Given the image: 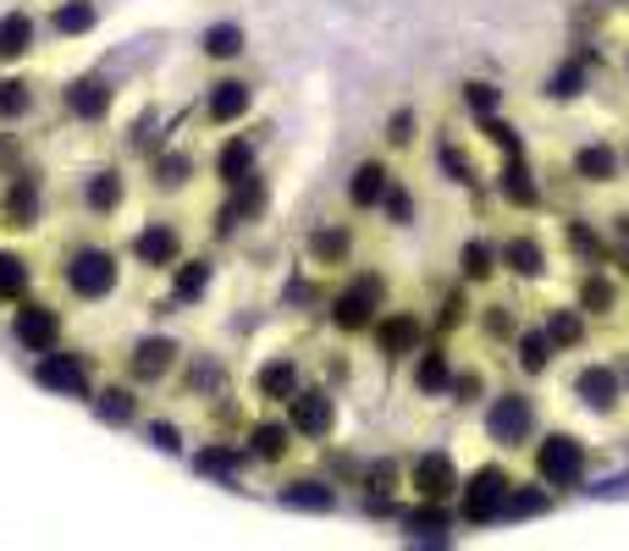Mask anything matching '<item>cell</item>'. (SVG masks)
Segmentation results:
<instances>
[{"instance_id": "cell-22", "label": "cell", "mask_w": 629, "mask_h": 551, "mask_svg": "<svg viewBox=\"0 0 629 551\" xmlns=\"http://www.w3.org/2000/svg\"><path fill=\"white\" fill-rule=\"evenodd\" d=\"M249 160H254V155H249V144H243V138H232V144L221 149V160H216V171H221L227 182H243V176H249Z\"/></svg>"}, {"instance_id": "cell-34", "label": "cell", "mask_w": 629, "mask_h": 551, "mask_svg": "<svg viewBox=\"0 0 629 551\" xmlns=\"http://www.w3.org/2000/svg\"><path fill=\"white\" fill-rule=\"evenodd\" d=\"M547 95H553V100H569V95H580V66H558V72L547 77Z\"/></svg>"}, {"instance_id": "cell-27", "label": "cell", "mask_w": 629, "mask_h": 551, "mask_svg": "<svg viewBox=\"0 0 629 551\" xmlns=\"http://www.w3.org/2000/svg\"><path fill=\"white\" fill-rule=\"evenodd\" d=\"M508 265H513L519 276H535V270H542V248H535L530 237H513V243H508Z\"/></svg>"}, {"instance_id": "cell-4", "label": "cell", "mask_w": 629, "mask_h": 551, "mask_svg": "<svg viewBox=\"0 0 629 551\" xmlns=\"http://www.w3.org/2000/svg\"><path fill=\"white\" fill-rule=\"evenodd\" d=\"M376 304H382V282L376 276H359V282L348 287V293H337V304H331V320L342 326V331H359L371 315H376Z\"/></svg>"}, {"instance_id": "cell-23", "label": "cell", "mask_w": 629, "mask_h": 551, "mask_svg": "<svg viewBox=\"0 0 629 551\" xmlns=\"http://www.w3.org/2000/svg\"><path fill=\"white\" fill-rule=\"evenodd\" d=\"M574 171L585 176V182H607L613 176V149H580V160H574Z\"/></svg>"}, {"instance_id": "cell-31", "label": "cell", "mask_w": 629, "mask_h": 551, "mask_svg": "<svg viewBox=\"0 0 629 551\" xmlns=\"http://www.w3.org/2000/svg\"><path fill=\"white\" fill-rule=\"evenodd\" d=\"M254 452H259V457H282V452H288V430L259 425V430H254Z\"/></svg>"}, {"instance_id": "cell-41", "label": "cell", "mask_w": 629, "mask_h": 551, "mask_svg": "<svg viewBox=\"0 0 629 551\" xmlns=\"http://www.w3.org/2000/svg\"><path fill=\"white\" fill-rule=\"evenodd\" d=\"M183 171H189V160H183V155H171V160H160V166H155V182L177 188V182H183Z\"/></svg>"}, {"instance_id": "cell-14", "label": "cell", "mask_w": 629, "mask_h": 551, "mask_svg": "<svg viewBox=\"0 0 629 551\" xmlns=\"http://www.w3.org/2000/svg\"><path fill=\"white\" fill-rule=\"evenodd\" d=\"M66 106H72L77 117H106L111 88H106L100 77H83V83H72V88H66Z\"/></svg>"}, {"instance_id": "cell-39", "label": "cell", "mask_w": 629, "mask_h": 551, "mask_svg": "<svg viewBox=\"0 0 629 551\" xmlns=\"http://www.w3.org/2000/svg\"><path fill=\"white\" fill-rule=\"evenodd\" d=\"M128 414H133V397H128V392H117V387L100 392V419H117V425H122Z\"/></svg>"}, {"instance_id": "cell-48", "label": "cell", "mask_w": 629, "mask_h": 551, "mask_svg": "<svg viewBox=\"0 0 629 551\" xmlns=\"http://www.w3.org/2000/svg\"><path fill=\"white\" fill-rule=\"evenodd\" d=\"M409 127H414V117L403 111V117H392V144H409Z\"/></svg>"}, {"instance_id": "cell-36", "label": "cell", "mask_w": 629, "mask_h": 551, "mask_svg": "<svg viewBox=\"0 0 629 551\" xmlns=\"http://www.w3.org/2000/svg\"><path fill=\"white\" fill-rule=\"evenodd\" d=\"M88 23H95V7H61V12H56V28H61V34H83Z\"/></svg>"}, {"instance_id": "cell-19", "label": "cell", "mask_w": 629, "mask_h": 551, "mask_svg": "<svg viewBox=\"0 0 629 551\" xmlns=\"http://www.w3.org/2000/svg\"><path fill=\"white\" fill-rule=\"evenodd\" d=\"M282 502H288V507H310V513H326L337 497H331L326 486H315V480H299V486H288V491H282Z\"/></svg>"}, {"instance_id": "cell-35", "label": "cell", "mask_w": 629, "mask_h": 551, "mask_svg": "<svg viewBox=\"0 0 629 551\" xmlns=\"http://www.w3.org/2000/svg\"><path fill=\"white\" fill-rule=\"evenodd\" d=\"M547 342H564V347H569V342H580V320H574L569 309H558V315L547 320Z\"/></svg>"}, {"instance_id": "cell-45", "label": "cell", "mask_w": 629, "mask_h": 551, "mask_svg": "<svg viewBox=\"0 0 629 551\" xmlns=\"http://www.w3.org/2000/svg\"><path fill=\"white\" fill-rule=\"evenodd\" d=\"M486 133H492V144H503V149H519L513 127H503V122H486Z\"/></svg>"}, {"instance_id": "cell-44", "label": "cell", "mask_w": 629, "mask_h": 551, "mask_svg": "<svg viewBox=\"0 0 629 551\" xmlns=\"http://www.w3.org/2000/svg\"><path fill=\"white\" fill-rule=\"evenodd\" d=\"M464 100H470L475 111H492V106H497V88H492V83H470V88H464Z\"/></svg>"}, {"instance_id": "cell-49", "label": "cell", "mask_w": 629, "mask_h": 551, "mask_svg": "<svg viewBox=\"0 0 629 551\" xmlns=\"http://www.w3.org/2000/svg\"><path fill=\"white\" fill-rule=\"evenodd\" d=\"M387 210H392V221H409V194H387Z\"/></svg>"}, {"instance_id": "cell-29", "label": "cell", "mask_w": 629, "mask_h": 551, "mask_svg": "<svg viewBox=\"0 0 629 551\" xmlns=\"http://www.w3.org/2000/svg\"><path fill=\"white\" fill-rule=\"evenodd\" d=\"M28 106H34L28 83H0V117H23Z\"/></svg>"}, {"instance_id": "cell-30", "label": "cell", "mask_w": 629, "mask_h": 551, "mask_svg": "<svg viewBox=\"0 0 629 551\" xmlns=\"http://www.w3.org/2000/svg\"><path fill=\"white\" fill-rule=\"evenodd\" d=\"M310 248H315V259H320V265H337V259L348 254V237L326 226V232H315V243H310Z\"/></svg>"}, {"instance_id": "cell-21", "label": "cell", "mask_w": 629, "mask_h": 551, "mask_svg": "<svg viewBox=\"0 0 629 551\" xmlns=\"http://www.w3.org/2000/svg\"><path fill=\"white\" fill-rule=\"evenodd\" d=\"M28 39H34V23H28L23 12L0 23V56H7V61H12V56H23V50H28Z\"/></svg>"}, {"instance_id": "cell-7", "label": "cell", "mask_w": 629, "mask_h": 551, "mask_svg": "<svg viewBox=\"0 0 629 551\" xmlns=\"http://www.w3.org/2000/svg\"><path fill=\"white\" fill-rule=\"evenodd\" d=\"M293 430L310 436V441H320V436L331 430V397H320V392H299V397H293Z\"/></svg>"}, {"instance_id": "cell-47", "label": "cell", "mask_w": 629, "mask_h": 551, "mask_svg": "<svg viewBox=\"0 0 629 551\" xmlns=\"http://www.w3.org/2000/svg\"><path fill=\"white\" fill-rule=\"evenodd\" d=\"M414 524V535H436L441 529V513H420V518H409Z\"/></svg>"}, {"instance_id": "cell-15", "label": "cell", "mask_w": 629, "mask_h": 551, "mask_svg": "<svg viewBox=\"0 0 629 551\" xmlns=\"http://www.w3.org/2000/svg\"><path fill=\"white\" fill-rule=\"evenodd\" d=\"M376 342H382V353H414V342H420V320H414V315H392V320L376 326Z\"/></svg>"}, {"instance_id": "cell-26", "label": "cell", "mask_w": 629, "mask_h": 551, "mask_svg": "<svg viewBox=\"0 0 629 551\" xmlns=\"http://www.w3.org/2000/svg\"><path fill=\"white\" fill-rule=\"evenodd\" d=\"M23 282H28V265L17 254H0V298H17Z\"/></svg>"}, {"instance_id": "cell-38", "label": "cell", "mask_w": 629, "mask_h": 551, "mask_svg": "<svg viewBox=\"0 0 629 551\" xmlns=\"http://www.w3.org/2000/svg\"><path fill=\"white\" fill-rule=\"evenodd\" d=\"M519 364H524V370H547V336H524L519 342Z\"/></svg>"}, {"instance_id": "cell-32", "label": "cell", "mask_w": 629, "mask_h": 551, "mask_svg": "<svg viewBox=\"0 0 629 551\" xmlns=\"http://www.w3.org/2000/svg\"><path fill=\"white\" fill-rule=\"evenodd\" d=\"M34 210H39L34 182H17V188H12V221H17V226H28V221H34Z\"/></svg>"}, {"instance_id": "cell-3", "label": "cell", "mask_w": 629, "mask_h": 551, "mask_svg": "<svg viewBox=\"0 0 629 551\" xmlns=\"http://www.w3.org/2000/svg\"><path fill=\"white\" fill-rule=\"evenodd\" d=\"M508 497H513V486H508L497 469H481V475L470 480V491H464V518H470V524H492V518L508 513Z\"/></svg>"}, {"instance_id": "cell-50", "label": "cell", "mask_w": 629, "mask_h": 551, "mask_svg": "<svg viewBox=\"0 0 629 551\" xmlns=\"http://www.w3.org/2000/svg\"><path fill=\"white\" fill-rule=\"evenodd\" d=\"M155 441H160V446L171 452V446H177V430H171V425H155Z\"/></svg>"}, {"instance_id": "cell-33", "label": "cell", "mask_w": 629, "mask_h": 551, "mask_svg": "<svg viewBox=\"0 0 629 551\" xmlns=\"http://www.w3.org/2000/svg\"><path fill=\"white\" fill-rule=\"evenodd\" d=\"M459 265H464V276H470V282H481V276L492 270V248H486V243H470V248L459 254Z\"/></svg>"}, {"instance_id": "cell-17", "label": "cell", "mask_w": 629, "mask_h": 551, "mask_svg": "<svg viewBox=\"0 0 629 551\" xmlns=\"http://www.w3.org/2000/svg\"><path fill=\"white\" fill-rule=\"evenodd\" d=\"M171 254H177V237H171L166 226H149V232L138 237V259H144V265H171Z\"/></svg>"}, {"instance_id": "cell-6", "label": "cell", "mask_w": 629, "mask_h": 551, "mask_svg": "<svg viewBox=\"0 0 629 551\" xmlns=\"http://www.w3.org/2000/svg\"><path fill=\"white\" fill-rule=\"evenodd\" d=\"M56 336H61V320H56V309H45V304H28V309L17 315V342H23V347H34V353H50V347H56Z\"/></svg>"}, {"instance_id": "cell-16", "label": "cell", "mask_w": 629, "mask_h": 551, "mask_svg": "<svg viewBox=\"0 0 629 551\" xmlns=\"http://www.w3.org/2000/svg\"><path fill=\"white\" fill-rule=\"evenodd\" d=\"M117 205H122V176H117V171H100L95 182H88V210L111 216Z\"/></svg>"}, {"instance_id": "cell-13", "label": "cell", "mask_w": 629, "mask_h": 551, "mask_svg": "<svg viewBox=\"0 0 629 551\" xmlns=\"http://www.w3.org/2000/svg\"><path fill=\"white\" fill-rule=\"evenodd\" d=\"M243 111H249V83H238V77L216 83V95H210V122H238Z\"/></svg>"}, {"instance_id": "cell-5", "label": "cell", "mask_w": 629, "mask_h": 551, "mask_svg": "<svg viewBox=\"0 0 629 551\" xmlns=\"http://www.w3.org/2000/svg\"><path fill=\"white\" fill-rule=\"evenodd\" d=\"M34 376H39V387H50V392H61V397H88L83 364H77V358H66V353H45Z\"/></svg>"}, {"instance_id": "cell-2", "label": "cell", "mask_w": 629, "mask_h": 551, "mask_svg": "<svg viewBox=\"0 0 629 551\" xmlns=\"http://www.w3.org/2000/svg\"><path fill=\"white\" fill-rule=\"evenodd\" d=\"M535 469H542L547 486H580L585 475V446L574 436H553L542 452H535Z\"/></svg>"}, {"instance_id": "cell-37", "label": "cell", "mask_w": 629, "mask_h": 551, "mask_svg": "<svg viewBox=\"0 0 629 551\" xmlns=\"http://www.w3.org/2000/svg\"><path fill=\"white\" fill-rule=\"evenodd\" d=\"M580 304H585L591 315H602V309H613V287H607V282H596V276H591V282L580 287Z\"/></svg>"}, {"instance_id": "cell-28", "label": "cell", "mask_w": 629, "mask_h": 551, "mask_svg": "<svg viewBox=\"0 0 629 551\" xmlns=\"http://www.w3.org/2000/svg\"><path fill=\"white\" fill-rule=\"evenodd\" d=\"M238 50H243V34H238L232 23H227V28H210V34H205V56H221V61H227V56H238Z\"/></svg>"}, {"instance_id": "cell-25", "label": "cell", "mask_w": 629, "mask_h": 551, "mask_svg": "<svg viewBox=\"0 0 629 551\" xmlns=\"http://www.w3.org/2000/svg\"><path fill=\"white\" fill-rule=\"evenodd\" d=\"M414 387H420V392H441V387H447V358H441V353H425V358H420Z\"/></svg>"}, {"instance_id": "cell-9", "label": "cell", "mask_w": 629, "mask_h": 551, "mask_svg": "<svg viewBox=\"0 0 629 551\" xmlns=\"http://www.w3.org/2000/svg\"><path fill=\"white\" fill-rule=\"evenodd\" d=\"M177 364V342H166V336H149V342H138V353H133V376L138 381H155V376H166Z\"/></svg>"}, {"instance_id": "cell-40", "label": "cell", "mask_w": 629, "mask_h": 551, "mask_svg": "<svg viewBox=\"0 0 629 551\" xmlns=\"http://www.w3.org/2000/svg\"><path fill=\"white\" fill-rule=\"evenodd\" d=\"M569 243H574V248H580V254H585V259H591V265H596V259H602V243H596V237H591V226H580V221H574V226H569Z\"/></svg>"}, {"instance_id": "cell-11", "label": "cell", "mask_w": 629, "mask_h": 551, "mask_svg": "<svg viewBox=\"0 0 629 551\" xmlns=\"http://www.w3.org/2000/svg\"><path fill=\"white\" fill-rule=\"evenodd\" d=\"M348 199H353V205H382V199H387V166H376V160L359 166L353 182H348Z\"/></svg>"}, {"instance_id": "cell-12", "label": "cell", "mask_w": 629, "mask_h": 551, "mask_svg": "<svg viewBox=\"0 0 629 551\" xmlns=\"http://www.w3.org/2000/svg\"><path fill=\"white\" fill-rule=\"evenodd\" d=\"M259 392L265 397H277V403H293V392H299V370H293V358H271L259 370Z\"/></svg>"}, {"instance_id": "cell-24", "label": "cell", "mask_w": 629, "mask_h": 551, "mask_svg": "<svg viewBox=\"0 0 629 551\" xmlns=\"http://www.w3.org/2000/svg\"><path fill=\"white\" fill-rule=\"evenodd\" d=\"M503 194H508L513 205H530V199H535V188H530V171H524L519 160H508V166H503Z\"/></svg>"}, {"instance_id": "cell-43", "label": "cell", "mask_w": 629, "mask_h": 551, "mask_svg": "<svg viewBox=\"0 0 629 551\" xmlns=\"http://www.w3.org/2000/svg\"><path fill=\"white\" fill-rule=\"evenodd\" d=\"M542 507H547L542 491H513V497H508V513H542Z\"/></svg>"}, {"instance_id": "cell-10", "label": "cell", "mask_w": 629, "mask_h": 551, "mask_svg": "<svg viewBox=\"0 0 629 551\" xmlns=\"http://www.w3.org/2000/svg\"><path fill=\"white\" fill-rule=\"evenodd\" d=\"M486 430H492V441H519V436L530 430V408H524L519 397H503V403L492 408Z\"/></svg>"}, {"instance_id": "cell-8", "label": "cell", "mask_w": 629, "mask_h": 551, "mask_svg": "<svg viewBox=\"0 0 629 551\" xmlns=\"http://www.w3.org/2000/svg\"><path fill=\"white\" fill-rule=\"evenodd\" d=\"M414 486H420L425 502H436V497H447V491L459 486V475H453V464H447L441 452H431V457H420V464H414Z\"/></svg>"}, {"instance_id": "cell-1", "label": "cell", "mask_w": 629, "mask_h": 551, "mask_svg": "<svg viewBox=\"0 0 629 551\" xmlns=\"http://www.w3.org/2000/svg\"><path fill=\"white\" fill-rule=\"evenodd\" d=\"M66 287H72L77 298H106V293L117 287V254H106V248H83V254H72V265H66Z\"/></svg>"}, {"instance_id": "cell-51", "label": "cell", "mask_w": 629, "mask_h": 551, "mask_svg": "<svg viewBox=\"0 0 629 551\" xmlns=\"http://www.w3.org/2000/svg\"><path fill=\"white\" fill-rule=\"evenodd\" d=\"M618 232H624V237H629V216H618Z\"/></svg>"}, {"instance_id": "cell-20", "label": "cell", "mask_w": 629, "mask_h": 551, "mask_svg": "<svg viewBox=\"0 0 629 551\" xmlns=\"http://www.w3.org/2000/svg\"><path fill=\"white\" fill-rule=\"evenodd\" d=\"M205 287H210V265L205 259H189L183 270H177V298H183V304H194Z\"/></svg>"}, {"instance_id": "cell-42", "label": "cell", "mask_w": 629, "mask_h": 551, "mask_svg": "<svg viewBox=\"0 0 629 551\" xmlns=\"http://www.w3.org/2000/svg\"><path fill=\"white\" fill-rule=\"evenodd\" d=\"M199 469H210V475H232V469H238V457L210 446V452H199Z\"/></svg>"}, {"instance_id": "cell-18", "label": "cell", "mask_w": 629, "mask_h": 551, "mask_svg": "<svg viewBox=\"0 0 629 551\" xmlns=\"http://www.w3.org/2000/svg\"><path fill=\"white\" fill-rule=\"evenodd\" d=\"M580 397H585L591 408H613V397H618V381H613L607 370H585V376H580Z\"/></svg>"}, {"instance_id": "cell-46", "label": "cell", "mask_w": 629, "mask_h": 551, "mask_svg": "<svg viewBox=\"0 0 629 551\" xmlns=\"http://www.w3.org/2000/svg\"><path fill=\"white\" fill-rule=\"evenodd\" d=\"M441 160H447V171H453L459 182H470V166H464V155H459V149H441Z\"/></svg>"}]
</instances>
